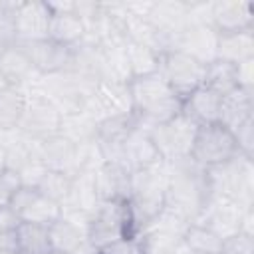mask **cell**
<instances>
[{
  "label": "cell",
  "instance_id": "cell-34",
  "mask_svg": "<svg viewBox=\"0 0 254 254\" xmlns=\"http://www.w3.org/2000/svg\"><path fill=\"white\" fill-rule=\"evenodd\" d=\"M206 87H210L212 91H216L218 95H226L228 91L236 89V77H234V65L214 60L212 64L206 65V73H204V83Z\"/></svg>",
  "mask_w": 254,
  "mask_h": 254
},
{
  "label": "cell",
  "instance_id": "cell-10",
  "mask_svg": "<svg viewBox=\"0 0 254 254\" xmlns=\"http://www.w3.org/2000/svg\"><path fill=\"white\" fill-rule=\"evenodd\" d=\"M83 111L95 119V123H101L109 117L119 115H131L133 113V101L129 93V83L119 81H99L93 89V93L87 97Z\"/></svg>",
  "mask_w": 254,
  "mask_h": 254
},
{
  "label": "cell",
  "instance_id": "cell-36",
  "mask_svg": "<svg viewBox=\"0 0 254 254\" xmlns=\"http://www.w3.org/2000/svg\"><path fill=\"white\" fill-rule=\"evenodd\" d=\"M232 135H234L238 153L244 155V157L254 159V117L244 121Z\"/></svg>",
  "mask_w": 254,
  "mask_h": 254
},
{
  "label": "cell",
  "instance_id": "cell-25",
  "mask_svg": "<svg viewBox=\"0 0 254 254\" xmlns=\"http://www.w3.org/2000/svg\"><path fill=\"white\" fill-rule=\"evenodd\" d=\"M48 38L58 44L73 48L85 40V24L81 22L79 16L73 14V10L71 12H52Z\"/></svg>",
  "mask_w": 254,
  "mask_h": 254
},
{
  "label": "cell",
  "instance_id": "cell-24",
  "mask_svg": "<svg viewBox=\"0 0 254 254\" xmlns=\"http://www.w3.org/2000/svg\"><path fill=\"white\" fill-rule=\"evenodd\" d=\"M97 204H99V196H97V190H95L93 173H79V175H75L73 183H71V189H69V194L62 202V208L85 212V214L91 216V212L95 210Z\"/></svg>",
  "mask_w": 254,
  "mask_h": 254
},
{
  "label": "cell",
  "instance_id": "cell-14",
  "mask_svg": "<svg viewBox=\"0 0 254 254\" xmlns=\"http://www.w3.org/2000/svg\"><path fill=\"white\" fill-rule=\"evenodd\" d=\"M153 125H147L143 123L139 117H137V125L135 129L129 133V137L125 139L123 143V149H121V163L131 171H143V169H151L159 163H163V159L159 157L151 137H149V129Z\"/></svg>",
  "mask_w": 254,
  "mask_h": 254
},
{
  "label": "cell",
  "instance_id": "cell-46",
  "mask_svg": "<svg viewBox=\"0 0 254 254\" xmlns=\"http://www.w3.org/2000/svg\"><path fill=\"white\" fill-rule=\"evenodd\" d=\"M6 169V147H4V143L0 141V173Z\"/></svg>",
  "mask_w": 254,
  "mask_h": 254
},
{
  "label": "cell",
  "instance_id": "cell-37",
  "mask_svg": "<svg viewBox=\"0 0 254 254\" xmlns=\"http://www.w3.org/2000/svg\"><path fill=\"white\" fill-rule=\"evenodd\" d=\"M20 179H22V187H32V189H38L44 175L48 173V167L40 161V157H34L32 161H28L20 171Z\"/></svg>",
  "mask_w": 254,
  "mask_h": 254
},
{
  "label": "cell",
  "instance_id": "cell-15",
  "mask_svg": "<svg viewBox=\"0 0 254 254\" xmlns=\"http://www.w3.org/2000/svg\"><path fill=\"white\" fill-rule=\"evenodd\" d=\"M14 18H16L18 44L36 42V40H46L48 38L52 12H50L46 2H42V0L16 2Z\"/></svg>",
  "mask_w": 254,
  "mask_h": 254
},
{
  "label": "cell",
  "instance_id": "cell-6",
  "mask_svg": "<svg viewBox=\"0 0 254 254\" xmlns=\"http://www.w3.org/2000/svg\"><path fill=\"white\" fill-rule=\"evenodd\" d=\"M198 123L187 117L183 111L167 123L153 125L149 129V137L165 163H175L190 157V149L194 143Z\"/></svg>",
  "mask_w": 254,
  "mask_h": 254
},
{
  "label": "cell",
  "instance_id": "cell-29",
  "mask_svg": "<svg viewBox=\"0 0 254 254\" xmlns=\"http://www.w3.org/2000/svg\"><path fill=\"white\" fill-rule=\"evenodd\" d=\"M60 216H62V204L40 192H36L32 200L18 212L20 222H32V224H42V226H50Z\"/></svg>",
  "mask_w": 254,
  "mask_h": 254
},
{
  "label": "cell",
  "instance_id": "cell-31",
  "mask_svg": "<svg viewBox=\"0 0 254 254\" xmlns=\"http://www.w3.org/2000/svg\"><path fill=\"white\" fill-rule=\"evenodd\" d=\"M125 54H127V64H129V71H131V79L133 77H143V75H151L159 71V64H161V54H157L151 48H145L141 44L135 42H125Z\"/></svg>",
  "mask_w": 254,
  "mask_h": 254
},
{
  "label": "cell",
  "instance_id": "cell-26",
  "mask_svg": "<svg viewBox=\"0 0 254 254\" xmlns=\"http://www.w3.org/2000/svg\"><path fill=\"white\" fill-rule=\"evenodd\" d=\"M16 238V254H52L48 226L20 222L14 230Z\"/></svg>",
  "mask_w": 254,
  "mask_h": 254
},
{
  "label": "cell",
  "instance_id": "cell-3",
  "mask_svg": "<svg viewBox=\"0 0 254 254\" xmlns=\"http://www.w3.org/2000/svg\"><path fill=\"white\" fill-rule=\"evenodd\" d=\"M167 185H169V163L165 161L151 169L131 173L129 206L137 220L139 232L153 216H157L163 210Z\"/></svg>",
  "mask_w": 254,
  "mask_h": 254
},
{
  "label": "cell",
  "instance_id": "cell-35",
  "mask_svg": "<svg viewBox=\"0 0 254 254\" xmlns=\"http://www.w3.org/2000/svg\"><path fill=\"white\" fill-rule=\"evenodd\" d=\"M71 183H73V177H69L65 173H60V171H48L44 175L40 187H38V192L62 204L69 194Z\"/></svg>",
  "mask_w": 254,
  "mask_h": 254
},
{
  "label": "cell",
  "instance_id": "cell-2",
  "mask_svg": "<svg viewBox=\"0 0 254 254\" xmlns=\"http://www.w3.org/2000/svg\"><path fill=\"white\" fill-rule=\"evenodd\" d=\"M133 113L147 125L167 123L183 111V99L171 89L163 75L151 73L129 81Z\"/></svg>",
  "mask_w": 254,
  "mask_h": 254
},
{
  "label": "cell",
  "instance_id": "cell-47",
  "mask_svg": "<svg viewBox=\"0 0 254 254\" xmlns=\"http://www.w3.org/2000/svg\"><path fill=\"white\" fill-rule=\"evenodd\" d=\"M0 254H16L14 250H0Z\"/></svg>",
  "mask_w": 254,
  "mask_h": 254
},
{
  "label": "cell",
  "instance_id": "cell-41",
  "mask_svg": "<svg viewBox=\"0 0 254 254\" xmlns=\"http://www.w3.org/2000/svg\"><path fill=\"white\" fill-rule=\"evenodd\" d=\"M99 254H139L137 238H119L105 248L99 250Z\"/></svg>",
  "mask_w": 254,
  "mask_h": 254
},
{
  "label": "cell",
  "instance_id": "cell-9",
  "mask_svg": "<svg viewBox=\"0 0 254 254\" xmlns=\"http://www.w3.org/2000/svg\"><path fill=\"white\" fill-rule=\"evenodd\" d=\"M159 73L171 85V89L183 99L192 89H196L204 83L206 65L179 50H171V52L161 54Z\"/></svg>",
  "mask_w": 254,
  "mask_h": 254
},
{
  "label": "cell",
  "instance_id": "cell-28",
  "mask_svg": "<svg viewBox=\"0 0 254 254\" xmlns=\"http://www.w3.org/2000/svg\"><path fill=\"white\" fill-rule=\"evenodd\" d=\"M48 236H50V246H52V254L58 252H69L75 250L77 246H81L87 236L83 230H79L75 224H71L69 220H65L64 216H60L56 222H52L48 226Z\"/></svg>",
  "mask_w": 254,
  "mask_h": 254
},
{
  "label": "cell",
  "instance_id": "cell-38",
  "mask_svg": "<svg viewBox=\"0 0 254 254\" xmlns=\"http://www.w3.org/2000/svg\"><path fill=\"white\" fill-rule=\"evenodd\" d=\"M220 254H254V236L238 232V234L222 240Z\"/></svg>",
  "mask_w": 254,
  "mask_h": 254
},
{
  "label": "cell",
  "instance_id": "cell-19",
  "mask_svg": "<svg viewBox=\"0 0 254 254\" xmlns=\"http://www.w3.org/2000/svg\"><path fill=\"white\" fill-rule=\"evenodd\" d=\"M0 75L6 81V85L20 87V89H30L36 85L40 79V73L34 69L30 58L26 56L24 48L20 44H14L4 52L0 58Z\"/></svg>",
  "mask_w": 254,
  "mask_h": 254
},
{
  "label": "cell",
  "instance_id": "cell-44",
  "mask_svg": "<svg viewBox=\"0 0 254 254\" xmlns=\"http://www.w3.org/2000/svg\"><path fill=\"white\" fill-rule=\"evenodd\" d=\"M58 254H99V250L95 248V246H91L87 240L81 244V246H77L75 250H69V252H58Z\"/></svg>",
  "mask_w": 254,
  "mask_h": 254
},
{
  "label": "cell",
  "instance_id": "cell-45",
  "mask_svg": "<svg viewBox=\"0 0 254 254\" xmlns=\"http://www.w3.org/2000/svg\"><path fill=\"white\" fill-rule=\"evenodd\" d=\"M175 254H202V252H196V250H192V248H189L187 244H183V242H179V246H177V250H175Z\"/></svg>",
  "mask_w": 254,
  "mask_h": 254
},
{
  "label": "cell",
  "instance_id": "cell-20",
  "mask_svg": "<svg viewBox=\"0 0 254 254\" xmlns=\"http://www.w3.org/2000/svg\"><path fill=\"white\" fill-rule=\"evenodd\" d=\"M147 20L167 38L175 40L189 26V0H159L153 2Z\"/></svg>",
  "mask_w": 254,
  "mask_h": 254
},
{
  "label": "cell",
  "instance_id": "cell-43",
  "mask_svg": "<svg viewBox=\"0 0 254 254\" xmlns=\"http://www.w3.org/2000/svg\"><path fill=\"white\" fill-rule=\"evenodd\" d=\"M240 232L254 236V206L252 208H244L242 212V220H240Z\"/></svg>",
  "mask_w": 254,
  "mask_h": 254
},
{
  "label": "cell",
  "instance_id": "cell-16",
  "mask_svg": "<svg viewBox=\"0 0 254 254\" xmlns=\"http://www.w3.org/2000/svg\"><path fill=\"white\" fill-rule=\"evenodd\" d=\"M210 26L216 34L254 30V8L246 0H214L210 6Z\"/></svg>",
  "mask_w": 254,
  "mask_h": 254
},
{
  "label": "cell",
  "instance_id": "cell-39",
  "mask_svg": "<svg viewBox=\"0 0 254 254\" xmlns=\"http://www.w3.org/2000/svg\"><path fill=\"white\" fill-rule=\"evenodd\" d=\"M234 77H236V87L244 91H254V58L240 62L234 65Z\"/></svg>",
  "mask_w": 254,
  "mask_h": 254
},
{
  "label": "cell",
  "instance_id": "cell-22",
  "mask_svg": "<svg viewBox=\"0 0 254 254\" xmlns=\"http://www.w3.org/2000/svg\"><path fill=\"white\" fill-rule=\"evenodd\" d=\"M252 117H254V91H244L236 87L226 95H222L218 123L224 125L228 131L234 133L244 121Z\"/></svg>",
  "mask_w": 254,
  "mask_h": 254
},
{
  "label": "cell",
  "instance_id": "cell-18",
  "mask_svg": "<svg viewBox=\"0 0 254 254\" xmlns=\"http://www.w3.org/2000/svg\"><path fill=\"white\" fill-rule=\"evenodd\" d=\"M99 200H129L131 171L121 163H103L93 173Z\"/></svg>",
  "mask_w": 254,
  "mask_h": 254
},
{
  "label": "cell",
  "instance_id": "cell-42",
  "mask_svg": "<svg viewBox=\"0 0 254 254\" xmlns=\"http://www.w3.org/2000/svg\"><path fill=\"white\" fill-rule=\"evenodd\" d=\"M20 224V218L18 214L8 206V204H2L0 206V234H10L18 228Z\"/></svg>",
  "mask_w": 254,
  "mask_h": 254
},
{
  "label": "cell",
  "instance_id": "cell-27",
  "mask_svg": "<svg viewBox=\"0 0 254 254\" xmlns=\"http://www.w3.org/2000/svg\"><path fill=\"white\" fill-rule=\"evenodd\" d=\"M60 135L65 137L67 141H71L73 145H85V143L97 139V123L85 111L62 115Z\"/></svg>",
  "mask_w": 254,
  "mask_h": 254
},
{
  "label": "cell",
  "instance_id": "cell-1",
  "mask_svg": "<svg viewBox=\"0 0 254 254\" xmlns=\"http://www.w3.org/2000/svg\"><path fill=\"white\" fill-rule=\"evenodd\" d=\"M208 198L204 169L190 157L169 163V185L165 192L167 210L179 214L187 222H196Z\"/></svg>",
  "mask_w": 254,
  "mask_h": 254
},
{
  "label": "cell",
  "instance_id": "cell-4",
  "mask_svg": "<svg viewBox=\"0 0 254 254\" xmlns=\"http://www.w3.org/2000/svg\"><path fill=\"white\" fill-rule=\"evenodd\" d=\"M137 234L139 226L129 200H99L87 226V242L91 246L101 250L119 238H135Z\"/></svg>",
  "mask_w": 254,
  "mask_h": 254
},
{
  "label": "cell",
  "instance_id": "cell-8",
  "mask_svg": "<svg viewBox=\"0 0 254 254\" xmlns=\"http://www.w3.org/2000/svg\"><path fill=\"white\" fill-rule=\"evenodd\" d=\"M60 123L62 113L54 107V103L42 95L36 85L26 89V105L16 129L32 141H44L60 133Z\"/></svg>",
  "mask_w": 254,
  "mask_h": 254
},
{
  "label": "cell",
  "instance_id": "cell-17",
  "mask_svg": "<svg viewBox=\"0 0 254 254\" xmlns=\"http://www.w3.org/2000/svg\"><path fill=\"white\" fill-rule=\"evenodd\" d=\"M38 157L48 167V171H60L69 177H75L81 173L77 145L62 137L60 133L44 141H38Z\"/></svg>",
  "mask_w": 254,
  "mask_h": 254
},
{
  "label": "cell",
  "instance_id": "cell-5",
  "mask_svg": "<svg viewBox=\"0 0 254 254\" xmlns=\"http://www.w3.org/2000/svg\"><path fill=\"white\" fill-rule=\"evenodd\" d=\"M95 81L85 79L73 71H62L52 75H40L36 89L46 95L62 115L83 111L87 97L95 89Z\"/></svg>",
  "mask_w": 254,
  "mask_h": 254
},
{
  "label": "cell",
  "instance_id": "cell-32",
  "mask_svg": "<svg viewBox=\"0 0 254 254\" xmlns=\"http://www.w3.org/2000/svg\"><path fill=\"white\" fill-rule=\"evenodd\" d=\"M181 242L196 252H202V254H220L222 252V238H218L206 226L196 224V222L187 226Z\"/></svg>",
  "mask_w": 254,
  "mask_h": 254
},
{
  "label": "cell",
  "instance_id": "cell-21",
  "mask_svg": "<svg viewBox=\"0 0 254 254\" xmlns=\"http://www.w3.org/2000/svg\"><path fill=\"white\" fill-rule=\"evenodd\" d=\"M220 101H222V95H218L206 85H200L192 89L187 97H183V113L198 125L218 123Z\"/></svg>",
  "mask_w": 254,
  "mask_h": 254
},
{
  "label": "cell",
  "instance_id": "cell-30",
  "mask_svg": "<svg viewBox=\"0 0 254 254\" xmlns=\"http://www.w3.org/2000/svg\"><path fill=\"white\" fill-rule=\"evenodd\" d=\"M26 105V91L20 87L6 85L0 89V133L18 127Z\"/></svg>",
  "mask_w": 254,
  "mask_h": 254
},
{
  "label": "cell",
  "instance_id": "cell-11",
  "mask_svg": "<svg viewBox=\"0 0 254 254\" xmlns=\"http://www.w3.org/2000/svg\"><path fill=\"white\" fill-rule=\"evenodd\" d=\"M244 208L234 202L228 196L208 194L206 204L196 220V224L206 226L210 232H214L218 238L226 240L240 232V220H242Z\"/></svg>",
  "mask_w": 254,
  "mask_h": 254
},
{
  "label": "cell",
  "instance_id": "cell-7",
  "mask_svg": "<svg viewBox=\"0 0 254 254\" xmlns=\"http://www.w3.org/2000/svg\"><path fill=\"white\" fill-rule=\"evenodd\" d=\"M236 155H238V149H236L232 131H228L220 123L198 125L194 143L190 149V159L198 167L202 169L218 167V165L228 163Z\"/></svg>",
  "mask_w": 254,
  "mask_h": 254
},
{
  "label": "cell",
  "instance_id": "cell-33",
  "mask_svg": "<svg viewBox=\"0 0 254 254\" xmlns=\"http://www.w3.org/2000/svg\"><path fill=\"white\" fill-rule=\"evenodd\" d=\"M139 254H175L181 238L161 230H141L137 236Z\"/></svg>",
  "mask_w": 254,
  "mask_h": 254
},
{
  "label": "cell",
  "instance_id": "cell-12",
  "mask_svg": "<svg viewBox=\"0 0 254 254\" xmlns=\"http://www.w3.org/2000/svg\"><path fill=\"white\" fill-rule=\"evenodd\" d=\"M30 58L34 69L40 75H52V73H62L69 71L71 67V56L73 48L58 44L50 38L46 40H36V42H24L20 44Z\"/></svg>",
  "mask_w": 254,
  "mask_h": 254
},
{
  "label": "cell",
  "instance_id": "cell-13",
  "mask_svg": "<svg viewBox=\"0 0 254 254\" xmlns=\"http://www.w3.org/2000/svg\"><path fill=\"white\" fill-rule=\"evenodd\" d=\"M218 34L208 24H190L173 40V50H179L192 60L208 65L216 60Z\"/></svg>",
  "mask_w": 254,
  "mask_h": 254
},
{
  "label": "cell",
  "instance_id": "cell-40",
  "mask_svg": "<svg viewBox=\"0 0 254 254\" xmlns=\"http://www.w3.org/2000/svg\"><path fill=\"white\" fill-rule=\"evenodd\" d=\"M22 187V179H20V173L14 171V169H4L0 173V192L10 200V196Z\"/></svg>",
  "mask_w": 254,
  "mask_h": 254
},
{
  "label": "cell",
  "instance_id": "cell-23",
  "mask_svg": "<svg viewBox=\"0 0 254 254\" xmlns=\"http://www.w3.org/2000/svg\"><path fill=\"white\" fill-rule=\"evenodd\" d=\"M252 58H254V30L218 34L216 60L236 65Z\"/></svg>",
  "mask_w": 254,
  "mask_h": 254
}]
</instances>
